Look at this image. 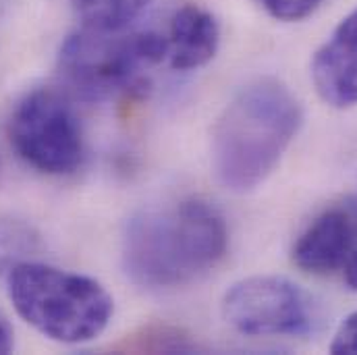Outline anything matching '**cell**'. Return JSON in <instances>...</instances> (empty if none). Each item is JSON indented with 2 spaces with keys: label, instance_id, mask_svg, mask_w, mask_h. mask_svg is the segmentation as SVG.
<instances>
[{
  "label": "cell",
  "instance_id": "1",
  "mask_svg": "<svg viewBox=\"0 0 357 355\" xmlns=\"http://www.w3.org/2000/svg\"><path fill=\"white\" fill-rule=\"evenodd\" d=\"M225 218L202 199H181L137 212L123 237L127 276L148 289H173L197 280L225 258Z\"/></svg>",
  "mask_w": 357,
  "mask_h": 355
},
{
  "label": "cell",
  "instance_id": "2",
  "mask_svg": "<svg viewBox=\"0 0 357 355\" xmlns=\"http://www.w3.org/2000/svg\"><path fill=\"white\" fill-rule=\"evenodd\" d=\"M303 125V108L282 82L262 77L239 89L212 131L218 181L245 193L264 183Z\"/></svg>",
  "mask_w": 357,
  "mask_h": 355
},
{
  "label": "cell",
  "instance_id": "3",
  "mask_svg": "<svg viewBox=\"0 0 357 355\" xmlns=\"http://www.w3.org/2000/svg\"><path fill=\"white\" fill-rule=\"evenodd\" d=\"M8 299L29 326L67 345L100 337L114 310L110 293L96 278L40 262L10 268Z\"/></svg>",
  "mask_w": 357,
  "mask_h": 355
},
{
  "label": "cell",
  "instance_id": "4",
  "mask_svg": "<svg viewBox=\"0 0 357 355\" xmlns=\"http://www.w3.org/2000/svg\"><path fill=\"white\" fill-rule=\"evenodd\" d=\"M165 61V33L84 27L63 42L59 69L63 82L77 96L106 102L142 91L150 71Z\"/></svg>",
  "mask_w": 357,
  "mask_h": 355
},
{
  "label": "cell",
  "instance_id": "5",
  "mask_svg": "<svg viewBox=\"0 0 357 355\" xmlns=\"http://www.w3.org/2000/svg\"><path fill=\"white\" fill-rule=\"evenodd\" d=\"M10 146L46 175H69L84 163V133L71 102L56 89L29 91L8 121Z\"/></svg>",
  "mask_w": 357,
  "mask_h": 355
},
{
  "label": "cell",
  "instance_id": "6",
  "mask_svg": "<svg viewBox=\"0 0 357 355\" xmlns=\"http://www.w3.org/2000/svg\"><path fill=\"white\" fill-rule=\"evenodd\" d=\"M225 320L245 337H303L314 326L310 295L284 276H250L222 299Z\"/></svg>",
  "mask_w": 357,
  "mask_h": 355
},
{
  "label": "cell",
  "instance_id": "7",
  "mask_svg": "<svg viewBox=\"0 0 357 355\" xmlns=\"http://www.w3.org/2000/svg\"><path fill=\"white\" fill-rule=\"evenodd\" d=\"M357 252V195L328 206L318 214L293 246V262L310 274L343 270Z\"/></svg>",
  "mask_w": 357,
  "mask_h": 355
},
{
  "label": "cell",
  "instance_id": "8",
  "mask_svg": "<svg viewBox=\"0 0 357 355\" xmlns=\"http://www.w3.org/2000/svg\"><path fill=\"white\" fill-rule=\"evenodd\" d=\"M312 82L326 104L335 108L357 106V8L316 50Z\"/></svg>",
  "mask_w": 357,
  "mask_h": 355
},
{
  "label": "cell",
  "instance_id": "9",
  "mask_svg": "<svg viewBox=\"0 0 357 355\" xmlns=\"http://www.w3.org/2000/svg\"><path fill=\"white\" fill-rule=\"evenodd\" d=\"M167 61L175 71H193L208 65L220 44L216 17L199 4H183L169 21Z\"/></svg>",
  "mask_w": 357,
  "mask_h": 355
},
{
  "label": "cell",
  "instance_id": "10",
  "mask_svg": "<svg viewBox=\"0 0 357 355\" xmlns=\"http://www.w3.org/2000/svg\"><path fill=\"white\" fill-rule=\"evenodd\" d=\"M152 0H73L84 27L119 31L127 29Z\"/></svg>",
  "mask_w": 357,
  "mask_h": 355
},
{
  "label": "cell",
  "instance_id": "11",
  "mask_svg": "<svg viewBox=\"0 0 357 355\" xmlns=\"http://www.w3.org/2000/svg\"><path fill=\"white\" fill-rule=\"evenodd\" d=\"M121 349L129 352H152V354H177V352H193L197 345L185 335L181 328L171 326H150L139 335H131L121 343Z\"/></svg>",
  "mask_w": 357,
  "mask_h": 355
},
{
  "label": "cell",
  "instance_id": "12",
  "mask_svg": "<svg viewBox=\"0 0 357 355\" xmlns=\"http://www.w3.org/2000/svg\"><path fill=\"white\" fill-rule=\"evenodd\" d=\"M38 243V233L21 222L2 218L0 220V272L6 268H13L17 262L23 260Z\"/></svg>",
  "mask_w": 357,
  "mask_h": 355
},
{
  "label": "cell",
  "instance_id": "13",
  "mask_svg": "<svg viewBox=\"0 0 357 355\" xmlns=\"http://www.w3.org/2000/svg\"><path fill=\"white\" fill-rule=\"evenodd\" d=\"M254 2L260 4L262 10H266L272 19L293 23V21L307 19L312 13L318 10V6L324 0H254Z\"/></svg>",
  "mask_w": 357,
  "mask_h": 355
},
{
  "label": "cell",
  "instance_id": "14",
  "mask_svg": "<svg viewBox=\"0 0 357 355\" xmlns=\"http://www.w3.org/2000/svg\"><path fill=\"white\" fill-rule=\"evenodd\" d=\"M331 354H357V312L349 314L337 328Z\"/></svg>",
  "mask_w": 357,
  "mask_h": 355
},
{
  "label": "cell",
  "instance_id": "15",
  "mask_svg": "<svg viewBox=\"0 0 357 355\" xmlns=\"http://www.w3.org/2000/svg\"><path fill=\"white\" fill-rule=\"evenodd\" d=\"M15 345V335H13V326L8 324L6 316L0 312V355L8 354Z\"/></svg>",
  "mask_w": 357,
  "mask_h": 355
},
{
  "label": "cell",
  "instance_id": "16",
  "mask_svg": "<svg viewBox=\"0 0 357 355\" xmlns=\"http://www.w3.org/2000/svg\"><path fill=\"white\" fill-rule=\"evenodd\" d=\"M343 274H345V282L351 291H357V252L345 262L343 266Z\"/></svg>",
  "mask_w": 357,
  "mask_h": 355
}]
</instances>
